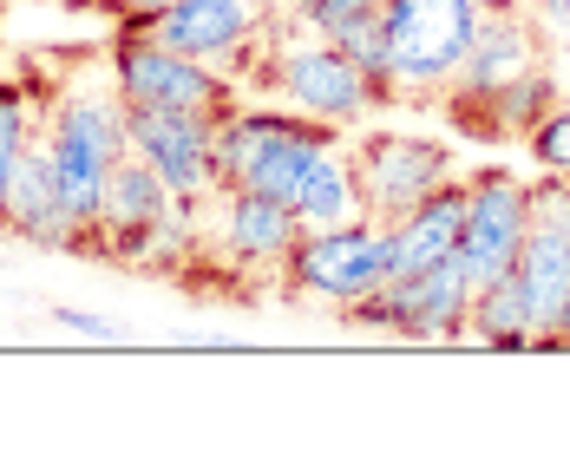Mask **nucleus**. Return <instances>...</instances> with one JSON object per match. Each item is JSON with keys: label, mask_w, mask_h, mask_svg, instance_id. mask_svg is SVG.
Here are the masks:
<instances>
[{"label": "nucleus", "mask_w": 570, "mask_h": 459, "mask_svg": "<svg viewBox=\"0 0 570 459\" xmlns=\"http://www.w3.org/2000/svg\"><path fill=\"white\" fill-rule=\"evenodd\" d=\"M518 289H524L538 348H551V335H558V322H564V309H570V236L564 230L531 224L524 256H518Z\"/></svg>", "instance_id": "13"}, {"label": "nucleus", "mask_w": 570, "mask_h": 459, "mask_svg": "<svg viewBox=\"0 0 570 459\" xmlns=\"http://www.w3.org/2000/svg\"><path fill=\"white\" fill-rule=\"evenodd\" d=\"M0 230H13L20 243H40V250H79V224L66 217L53 184V152L47 138H33L13 165V184L0 197Z\"/></svg>", "instance_id": "10"}, {"label": "nucleus", "mask_w": 570, "mask_h": 459, "mask_svg": "<svg viewBox=\"0 0 570 459\" xmlns=\"http://www.w3.org/2000/svg\"><path fill=\"white\" fill-rule=\"evenodd\" d=\"M354 177H361V211L374 224H400L420 197H433L440 184H453V152L440 138H413V131H374L354 152Z\"/></svg>", "instance_id": "2"}, {"label": "nucleus", "mask_w": 570, "mask_h": 459, "mask_svg": "<svg viewBox=\"0 0 570 459\" xmlns=\"http://www.w3.org/2000/svg\"><path fill=\"white\" fill-rule=\"evenodd\" d=\"M524 145L544 165V177H570V106H551V113L524 131Z\"/></svg>", "instance_id": "18"}, {"label": "nucleus", "mask_w": 570, "mask_h": 459, "mask_svg": "<svg viewBox=\"0 0 570 459\" xmlns=\"http://www.w3.org/2000/svg\"><path fill=\"white\" fill-rule=\"evenodd\" d=\"M131 27L151 33L171 53L204 59V66L224 72L236 59H249V47L263 40V7H249V0H171L158 13H138Z\"/></svg>", "instance_id": "8"}, {"label": "nucleus", "mask_w": 570, "mask_h": 459, "mask_svg": "<svg viewBox=\"0 0 570 459\" xmlns=\"http://www.w3.org/2000/svg\"><path fill=\"white\" fill-rule=\"evenodd\" d=\"M465 197H472L465 177H453V184H440L433 197H420L400 224H387V283L446 263L459 243H465Z\"/></svg>", "instance_id": "11"}, {"label": "nucleus", "mask_w": 570, "mask_h": 459, "mask_svg": "<svg viewBox=\"0 0 570 459\" xmlns=\"http://www.w3.org/2000/svg\"><path fill=\"white\" fill-rule=\"evenodd\" d=\"M269 92L283 99L288 113H308L322 125H354V118L374 106V86L361 79V66L335 47V40H288L276 47V66H269Z\"/></svg>", "instance_id": "4"}, {"label": "nucleus", "mask_w": 570, "mask_h": 459, "mask_svg": "<svg viewBox=\"0 0 570 459\" xmlns=\"http://www.w3.org/2000/svg\"><path fill=\"white\" fill-rule=\"evenodd\" d=\"M295 217H302V230H335V224H354V217H367L361 211V177H354V158H347L342 145H328L308 172H302V184H295Z\"/></svg>", "instance_id": "14"}, {"label": "nucleus", "mask_w": 570, "mask_h": 459, "mask_svg": "<svg viewBox=\"0 0 570 459\" xmlns=\"http://www.w3.org/2000/svg\"><path fill=\"white\" fill-rule=\"evenodd\" d=\"M125 7H131V20H138V13H158V7H171V0H125Z\"/></svg>", "instance_id": "22"}, {"label": "nucleus", "mask_w": 570, "mask_h": 459, "mask_svg": "<svg viewBox=\"0 0 570 459\" xmlns=\"http://www.w3.org/2000/svg\"><path fill=\"white\" fill-rule=\"evenodd\" d=\"M59 329H72V335H86V342H118V329L106 315H86V309H53Z\"/></svg>", "instance_id": "20"}, {"label": "nucleus", "mask_w": 570, "mask_h": 459, "mask_svg": "<svg viewBox=\"0 0 570 459\" xmlns=\"http://www.w3.org/2000/svg\"><path fill=\"white\" fill-rule=\"evenodd\" d=\"M335 47H342V53L361 66V79L374 86V106H394L400 72H394V40H387V20H381V7L354 13L342 33H335Z\"/></svg>", "instance_id": "16"}, {"label": "nucleus", "mask_w": 570, "mask_h": 459, "mask_svg": "<svg viewBox=\"0 0 570 459\" xmlns=\"http://www.w3.org/2000/svg\"><path fill=\"white\" fill-rule=\"evenodd\" d=\"M564 59H570V33H564Z\"/></svg>", "instance_id": "25"}, {"label": "nucleus", "mask_w": 570, "mask_h": 459, "mask_svg": "<svg viewBox=\"0 0 570 459\" xmlns=\"http://www.w3.org/2000/svg\"><path fill=\"white\" fill-rule=\"evenodd\" d=\"M249 7H263V13H276V7H288V0H249Z\"/></svg>", "instance_id": "24"}, {"label": "nucleus", "mask_w": 570, "mask_h": 459, "mask_svg": "<svg viewBox=\"0 0 570 459\" xmlns=\"http://www.w3.org/2000/svg\"><path fill=\"white\" fill-rule=\"evenodd\" d=\"M283 270L302 295L361 302L367 289L387 283V224L354 217V224H335V230H302V243H295V256Z\"/></svg>", "instance_id": "6"}, {"label": "nucleus", "mask_w": 570, "mask_h": 459, "mask_svg": "<svg viewBox=\"0 0 570 459\" xmlns=\"http://www.w3.org/2000/svg\"><path fill=\"white\" fill-rule=\"evenodd\" d=\"M465 342L505 348V354L538 348V335H531V309H524V289H518V270H505L499 283H485V289H472V309H465Z\"/></svg>", "instance_id": "15"}, {"label": "nucleus", "mask_w": 570, "mask_h": 459, "mask_svg": "<svg viewBox=\"0 0 570 459\" xmlns=\"http://www.w3.org/2000/svg\"><path fill=\"white\" fill-rule=\"evenodd\" d=\"M367 7H381V0H288V13L302 20V33H322V40H335L354 13H367Z\"/></svg>", "instance_id": "19"}, {"label": "nucleus", "mask_w": 570, "mask_h": 459, "mask_svg": "<svg viewBox=\"0 0 570 459\" xmlns=\"http://www.w3.org/2000/svg\"><path fill=\"white\" fill-rule=\"evenodd\" d=\"M27 145H33V99L20 86H0V197H7L13 165H20Z\"/></svg>", "instance_id": "17"}, {"label": "nucleus", "mask_w": 570, "mask_h": 459, "mask_svg": "<svg viewBox=\"0 0 570 459\" xmlns=\"http://www.w3.org/2000/svg\"><path fill=\"white\" fill-rule=\"evenodd\" d=\"M479 13H505V7H524V0H472Z\"/></svg>", "instance_id": "23"}, {"label": "nucleus", "mask_w": 570, "mask_h": 459, "mask_svg": "<svg viewBox=\"0 0 570 459\" xmlns=\"http://www.w3.org/2000/svg\"><path fill=\"white\" fill-rule=\"evenodd\" d=\"M217 113H171V106H125V145L171 184L184 204L217 197V158H210Z\"/></svg>", "instance_id": "7"}, {"label": "nucleus", "mask_w": 570, "mask_h": 459, "mask_svg": "<svg viewBox=\"0 0 570 459\" xmlns=\"http://www.w3.org/2000/svg\"><path fill=\"white\" fill-rule=\"evenodd\" d=\"M531 66H544V47H538V27L505 7V13H485L479 20V40H472V53L459 66V79L446 86V99L453 106H472V99H492V92H505L512 79H524Z\"/></svg>", "instance_id": "9"}, {"label": "nucleus", "mask_w": 570, "mask_h": 459, "mask_svg": "<svg viewBox=\"0 0 570 459\" xmlns=\"http://www.w3.org/2000/svg\"><path fill=\"white\" fill-rule=\"evenodd\" d=\"M387 40H394L400 92H446L479 40V7L472 0H381Z\"/></svg>", "instance_id": "1"}, {"label": "nucleus", "mask_w": 570, "mask_h": 459, "mask_svg": "<svg viewBox=\"0 0 570 459\" xmlns=\"http://www.w3.org/2000/svg\"><path fill=\"white\" fill-rule=\"evenodd\" d=\"M465 270H472V289L499 283L505 270H518L524 256V236H531V184L505 165H485V172L465 177Z\"/></svg>", "instance_id": "5"}, {"label": "nucleus", "mask_w": 570, "mask_h": 459, "mask_svg": "<svg viewBox=\"0 0 570 459\" xmlns=\"http://www.w3.org/2000/svg\"><path fill=\"white\" fill-rule=\"evenodd\" d=\"M224 217H217V236L236 263H256V270H283L302 243V217L283 197H263V191H217Z\"/></svg>", "instance_id": "12"}, {"label": "nucleus", "mask_w": 570, "mask_h": 459, "mask_svg": "<svg viewBox=\"0 0 570 459\" xmlns=\"http://www.w3.org/2000/svg\"><path fill=\"white\" fill-rule=\"evenodd\" d=\"M112 86L125 106H171V113H224L229 106V79L217 66L171 53L138 27H125L112 40Z\"/></svg>", "instance_id": "3"}, {"label": "nucleus", "mask_w": 570, "mask_h": 459, "mask_svg": "<svg viewBox=\"0 0 570 459\" xmlns=\"http://www.w3.org/2000/svg\"><path fill=\"white\" fill-rule=\"evenodd\" d=\"M531 7H538V20H544V27L570 33V0H531Z\"/></svg>", "instance_id": "21"}]
</instances>
